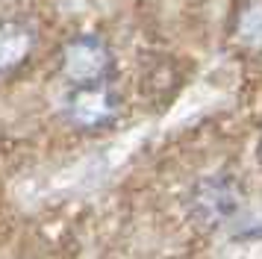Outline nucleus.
<instances>
[{"mask_svg": "<svg viewBox=\"0 0 262 259\" xmlns=\"http://www.w3.org/2000/svg\"><path fill=\"white\" fill-rule=\"evenodd\" d=\"M38 47V27L33 18L9 15L0 18V77L21 71Z\"/></svg>", "mask_w": 262, "mask_h": 259, "instance_id": "4", "label": "nucleus"}, {"mask_svg": "<svg viewBox=\"0 0 262 259\" xmlns=\"http://www.w3.org/2000/svg\"><path fill=\"white\" fill-rule=\"evenodd\" d=\"M121 115V94L109 82L71 85L65 97V118L77 130H103Z\"/></svg>", "mask_w": 262, "mask_h": 259, "instance_id": "2", "label": "nucleus"}, {"mask_svg": "<svg viewBox=\"0 0 262 259\" xmlns=\"http://www.w3.org/2000/svg\"><path fill=\"white\" fill-rule=\"evenodd\" d=\"M242 206V183L230 174L201 177L191 186V215L206 227L224 224Z\"/></svg>", "mask_w": 262, "mask_h": 259, "instance_id": "3", "label": "nucleus"}, {"mask_svg": "<svg viewBox=\"0 0 262 259\" xmlns=\"http://www.w3.org/2000/svg\"><path fill=\"white\" fill-rule=\"evenodd\" d=\"M59 74L71 85L109 82L115 74V53L103 35L80 33L68 38L59 50Z\"/></svg>", "mask_w": 262, "mask_h": 259, "instance_id": "1", "label": "nucleus"}]
</instances>
